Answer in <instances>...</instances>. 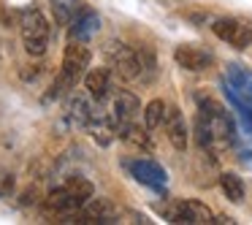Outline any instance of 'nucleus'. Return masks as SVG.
Wrapping results in <instances>:
<instances>
[{"instance_id": "1", "label": "nucleus", "mask_w": 252, "mask_h": 225, "mask_svg": "<svg viewBox=\"0 0 252 225\" xmlns=\"http://www.w3.org/2000/svg\"><path fill=\"white\" fill-rule=\"evenodd\" d=\"M93 195H95V187L90 179H84V176H68L63 185H57L44 198V217H55L57 223H63L68 214H76Z\"/></svg>"}, {"instance_id": "2", "label": "nucleus", "mask_w": 252, "mask_h": 225, "mask_svg": "<svg viewBox=\"0 0 252 225\" xmlns=\"http://www.w3.org/2000/svg\"><path fill=\"white\" fill-rule=\"evenodd\" d=\"M90 60H93V52L84 46V41H71L63 52V65L57 79L52 82V93L46 95V100L60 98L65 90H73L79 84V79H84V73L90 71Z\"/></svg>"}, {"instance_id": "3", "label": "nucleus", "mask_w": 252, "mask_h": 225, "mask_svg": "<svg viewBox=\"0 0 252 225\" xmlns=\"http://www.w3.org/2000/svg\"><path fill=\"white\" fill-rule=\"evenodd\" d=\"M198 120H203V125L212 130L217 147H228L236 138V125L230 114L209 95H198Z\"/></svg>"}, {"instance_id": "4", "label": "nucleus", "mask_w": 252, "mask_h": 225, "mask_svg": "<svg viewBox=\"0 0 252 225\" xmlns=\"http://www.w3.org/2000/svg\"><path fill=\"white\" fill-rule=\"evenodd\" d=\"M19 30H22V44L30 57H44L49 49V22L38 8H25L19 17Z\"/></svg>"}, {"instance_id": "5", "label": "nucleus", "mask_w": 252, "mask_h": 225, "mask_svg": "<svg viewBox=\"0 0 252 225\" xmlns=\"http://www.w3.org/2000/svg\"><path fill=\"white\" fill-rule=\"evenodd\" d=\"M225 95L239 111H252V73L239 63L225 68Z\"/></svg>"}, {"instance_id": "6", "label": "nucleus", "mask_w": 252, "mask_h": 225, "mask_svg": "<svg viewBox=\"0 0 252 225\" xmlns=\"http://www.w3.org/2000/svg\"><path fill=\"white\" fill-rule=\"evenodd\" d=\"M103 55L109 60V68L125 82H136L141 79V60H138V52H133L127 44L120 41H109L103 46Z\"/></svg>"}, {"instance_id": "7", "label": "nucleus", "mask_w": 252, "mask_h": 225, "mask_svg": "<svg viewBox=\"0 0 252 225\" xmlns=\"http://www.w3.org/2000/svg\"><path fill=\"white\" fill-rule=\"evenodd\" d=\"M165 223L174 225H209L214 223V214L201 201H171L163 206Z\"/></svg>"}, {"instance_id": "8", "label": "nucleus", "mask_w": 252, "mask_h": 225, "mask_svg": "<svg viewBox=\"0 0 252 225\" xmlns=\"http://www.w3.org/2000/svg\"><path fill=\"white\" fill-rule=\"evenodd\" d=\"M212 33L217 35L222 44L233 46V49H250L252 46V22L241 17H222L212 22Z\"/></svg>"}, {"instance_id": "9", "label": "nucleus", "mask_w": 252, "mask_h": 225, "mask_svg": "<svg viewBox=\"0 0 252 225\" xmlns=\"http://www.w3.org/2000/svg\"><path fill=\"white\" fill-rule=\"evenodd\" d=\"M63 223H82V225H111L120 223V209L109 198H90L76 214H68Z\"/></svg>"}, {"instance_id": "10", "label": "nucleus", "mask_w": 252, "mask_h": 225, "mask_svg": "<svg viewBox=\"0 0 252 225\" xmlns=\"http://www.w3.org/2000/svg\"><path fill=\"white\" fill-rule=\"evenodd\" d=\"M125 168L130 171V176L136 182H141L144 187L155 193H163L168 185V174L163 171V165H158L149 158H136V160H125Z\"/></svg>"}, {"instance_id": "11", "label": "nucleus", "mask_w": 252, "mask_h": 225, "mask_svg": "<svg viewBox=\"0 0 252 225\" xmlns=\"http://www.w3.org/2000/svg\"><path fill=\"white\" fill-rule=\"evenodd\" d=\"M163 128H165V136H168V141L174 144V149L185 152V149H187V141H190V130H187V120H185V114H182L179 106H165Z\"/></svg>"}, {"instance_id": "12", "label": "nucleus", "mask_w": 252, "mask_h": 225, "mask_svg": "<svg viewBox=\"0 0 252 225\" xmlns=\"http://www.w3.org/2000/svg\"><path fill=\"white\" fill-rule=\"evenodd\" d=\"M174 60H176V65L185 68V71L201 73L212 65V52L201 49V46H195V44H182L174 49Z\"/></svg>"}, {"instance_id": "13", "label": "nucleus", "mask_w": 252, "mask_h": 225, "mask_svg": "<svg viewBox=\"0 0 252 225\" xmlns=\"http://www.w3.org/2000/svg\"><path fill=\"white\" fill-rule=\"evenodd\" d=\"M138 111H141V100H138L136 95L130 93V90H120V93L114 95L111 117H114V122H117V130H120L122 125H127V122L136 120Z\"/></svg>"}, {"instance_id": "14", "label": "nucleus", "mask_w": 252, "mask_h": 225, "mask_svg": "<svg viewBox=\"0 0 252 225\" xmlns=\"http://www.w3.org/2000/svg\"><path fill=\"white\" fill-rule=\"evenodd\" d=\"M84 90L95 103H103L111 93V68H90L84 73Z\"/></svg>"}, {"instance_id": "15", "label": "nucleus", "mask_w": 252, "mask_h": 225, "mask_svg": "<svg viewBox=\"0 0 252 225\" xmlns=\"http://www.w3.org/2000/svg\"><path fill=\"white\" fill-rule=\"evenodd\" d=\"M100 30V14L93 11V8H82L79 17L71 22V41H84L87 44L90 38H95Z\"/></svg>"}, {"instance_id": "16", "label": "nucleus", "mask_w": 252, "mask_h": 225, "mask_svg": "<svg viewBox=\"0 0 252 225\" xmlns=\"http://www.w3.org/2000/svg\"><path fill=\"white\" fill-rule=\"evenodd\" d=\"M82 8H84L82 0H52V17H55V22L63 25V28H68V25L79 17Z\"/></svg>"}, {"instance_id": "17", "label": "nucleus", "mask_w": 252, "mask_h": 225, "mask_svg": "<svg viewBox=\"0 0 252 225\" xmlns=\"http://www.w3.org/2000/svg\"><path fill=\"white\" fill-rule=\"evenodd\" d=\"M117 136L122 138L125 144H133V147L138 149H147V152H152V138H149V133H144V128H138L136 122H127V125H122L120 130H117Z\"/></svg>"}, {"instance_id": "18", "label": "nucleus", "mask_w": 252, "mask_h": 225, "mask_svg": "<svg viewBox=\"0 0 252 225\" xmlns=\"http://www.w3.org/2000/svg\"><path fill=\"white\" fill-rule=\"evenodd\" d=\"M220 190H222V195L228 198L230 203H241V201H244V195H247L241 176L239 174H230V171L220 174Z\"/></svg>"}, {"instance_id": "19", "label": "nucleus", "mask_w": 252, "mask_h": 225, "mask_svg": "<svg viewBox=\"0 0 252 225\" xmlns=\"http://www.w3.org/2000/svg\"><path fill=\"white\" fill-rule=\"evenodd\" d=\"M68 114H71V120L76 122V125L87 128L98 111L90 106V95H87V98H84V95H73V98H71V106H68Z\"/></svg>"}, {"instance_id": "20", "label": "nucleus", "mask_w": 252, "mask_h": 225, "mask_svg": "<svg viewBox=\"0 0 252 225\" xmlns=\"http://www.w3.org/2000/svg\"><path fill=\"white\" fill-rule=\"evenodd\" d=\"M163 117H165V103L160 98L149 100V103L144 106V128H147V130H155V128L163 125Z\"/></svg>"}, {"instance_id": "21", "label": "nucleus", "mask_w": 252, "mask_h": 225, "mask_svg": "<svg viewBox=\"0 0 252 225\" xmlns=\"http://www.w3.org/2000/svg\"><path fill=\"white\" fill-rule=\"evenodd\" d=\"M214 223H220V225H233V220H230V217H214Z\"/></svg>"}]
</instances>
